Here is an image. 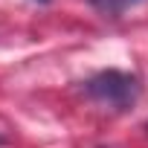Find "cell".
Instances as JSON below:
<instances>
[{
	"label": "cell",
	"mask_w": 148,
	"mask_h": 148,
	"mask_svg": "<svg viewBox=\"0 0 148 148\" xmlns=\"http://www.w3.org/2000/svg\"><path fill=\"white\" fill-rule=\"evenodd\" d=\"M84 93L105 108L125 110L139 96V79L131 76V73H122V70H102L84 82Z\"/></svg>",
	"instance_id": "obj_1"
},
{
	"label": "cell",
	"mask_w": 148,
	"mask_h": 148,
	"mask_svg": "<svg viewBox=\"0 0 148 148\" xmlns=\"http://www.w3.org/2000/svg\"><path fill=\"white\" fill-rule=\"evenodd\" d=\"M90 3H93L102 15H122L125 9H131V6L142 3V0H90Z\"/></svg>",
	"instance_id": "obj_2"
},
{
	"label": "cell",
	"mask_w": 148,
	"mask_h": 148,
	"mask_svg": "<svg viewBox=\"0 0 148 148\" xmlns=\"http://www.w3.org/2000/svg\"><path fill=\"white\" fill-rule=\"evenodd\" d=\"M41 3H47V0H41Z\"/></svg>",
	"instance_id": "obj_3"
}]
</instances>
